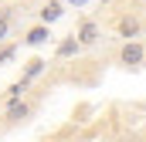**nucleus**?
I'll use <instances>...</instances> for the list:
<instances>
[{"mask_svg": "<svg viewBox=\"0 0 146 142\" xmlns=\"http://www.w3.org/2000/svg\"><path fill=\"white\" fill-rule=\"evenodd\" d=\"M7 31H10V17H7V14H0V41L7 37Z\"/></svg>", "mask_w": 146, "mask_h": 142, "instance_id": "nucleus-10", "label": "nucleus"}, {"mask_svg": "<svg viewBox=\"0 0 146 142\" xmlns=\"http://www.w3.org/2000/svg\"><path fill=\"white\" fill-rule=\"evenodd\" d=\"M78 51H82V41H78V34L65 37V41L58 44V58H72V54H78Z\"/></svg>", "mask_w": 146, "mask_h": 142, "instance_id": "nucleus-6", "label": "nucleus"}, {"mask_svg": "<svg viewBox=\"0 0 146 142\" xmlns=\"http://www.w3.org/2000/svg\"><path fill=\"white\" fill-rule=\"evenodd\" d=\"M102 3H112V0H102Z\"/></svg>", "mask_w": 146, "mask_h": 142, "instance_id": "nucleus-13", "label": "nucleus"}, {"mask_svg": "<svg viewBox=\"0 0 146 142\" xmlns=\"http://www.w3.org/2000/svg\"><path fill=\"white\" fill-rule=\"evenodd\" d=\"M68 3H75V7H82V3H85V0H68Z\"/></svg>", "mask_w": 146, "mask_h": 142, "instance_id": "nucleus-12", "label": "nucleus"}, {"mask_svg": "<svg viewBox=\"0 0 146 142\" xmlns=\"http://www.w3.org/2000/svg\"><path fill=\"white\" fill-rule=\"evenodd\" d=\"M10 58H14V47H7V51H0V64H3V61H10Z\"/></svg>", "mask_w": 146, "mask_h": 142, "instance_id": "nucleus-11", "label": "nucleus"}, {"mask_svg": "<svg viewBox=\"0 0 146 142\" xmlns=\"http://www.w3.org/2000/svg\"><path fill=\"white\" fill-rule=\"evenodd\" d=\"M133 142H139V139H133Z\"/></svg>", "mask_w": 146, "mask_h": 142, "instance_id": "nucleus-14", "label": "nucleus"}, {"mask_svg": "<svg viewBox=\"0 0 146 142\" xmlns=\"http://www.w3.org/2000/svg\"><path fill=\"white\" fill-rule=\"evenodd\" d=\"M75 34H78V41H82V47H92V44L102 37V34H99V24H95V20H82Z\"/></svg>", "mask_w": 146, "mask_h": 142, "instance_id": "nucleus-2", "label": "nucleus"}, {"mask_svg": "<svg viewBox=\"0 0 146 142\" xmlns=\"http://www.w3.org/2000/svg\"><path fill=\"white\" fill-rule=\"evenodd\" d=\"M27 91V78H21V81H14L10 88H7V102H14V98H21Z\"/></svg>", "mask_w": 146, "mask_h": 142, "instance_id": "nucleus-9", "label": "nucleus"}, {"mask_svg": "<svg viewBox=\"0 0 146 142\" xmlns=\"http://www.w3.org/2000/svg\"><path fill=\"white\" fill-rule=\"evenodd\" d=\"M48 37H51V31H48V24H37V27H31V31H27V37H24V41H27L31 47H37V44H44Z\"/></svg>", "mask_w": 146, "mask_h": 142, "instance_id": "nucleus-7", "label": "nucleus"}, {"mask_svg": "<svg viewBox=\"0 0 146 142\" xmlns=\"http://www.w3.org/2000/svg\"><path fill=\"white\" fill-rule=\"evenodd\" d=\"M143 58H146V47L133 37V41H126L122 44V51H119V64H126V68H139L143 64Z\"/></svg>", "mask_w": 146, "mask_h": 142, "instance_id": "nucleus-1", "label": "nucleus"}, {"mask_svg": "<svg viewBox=\"0 0 146 142\" xmlns=\"http://www.w3.org/2000/svg\"><path fill=\"white\" fill-rule=\"evenodd\" d=\"M61 14H65V3H61V0H48V3L41 7V24H54Z\"/></svg>", "mask_w": 146, "mask_h": 142, "instance_id": "nucleus-3", "label": "nucleus"}, {"mask_svg": "<svg viewBox=\"0 0 146 142\" xmlns=\"http://www.w3.org/2000/svg\"><path fill=\"white\" fill-rule=\"evenodd\" d=\"M27 115H31V105L21 102V98H14V102L7 105V118H10V122H21V118H27Z\"/></svg>", "mask_w": 146, "mask_h": 142, "instance_id": "nucleus-5", "label": "nucleus"}, {"mask_svg": "<svg viewBox=\"0 0 146 142\" xmlns=\"http://www.w3.org/2000/svg\"><path fill=\"white\" fill-rule=\"evenodd\" d=\"M139 27H143V24H139V17H122V20H119V37L133 41V37L139 34Z\"/></svg>", "mask_w": 146, "mask_h": 142, "instance_id": "nucleus-4", "label": "nucleus"}, {"mask_svg": "<svg viewBox=\"0 0 146 142\" xmlns=\"http://www.w3.org/2000/svg\"><path fill=\"white\" fill-rule=\"evenodd\" d=\"M44 68H48V61H44V58H31V61H27V68H24V78L31 81V78H37Z\"/></svg>", "mask_w": 146, "mask_h": 142, "instance_id": "nucleus-8", "label": "nucleus"}]
</instances>
